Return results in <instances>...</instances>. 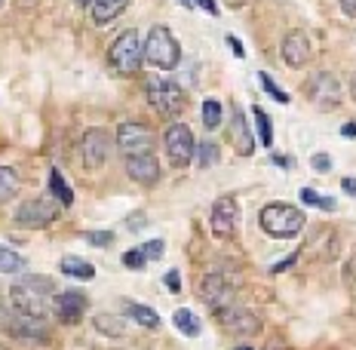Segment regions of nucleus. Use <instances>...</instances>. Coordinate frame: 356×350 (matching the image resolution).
Wrapping results in <instances>:
<instances>
[{"label": "nucleus", "instance_id": "obj_1", "mask_svg": "<svg viewBox=\"0 0 356 350\" xmlns=\"http://www.w3.org/2000/svg\"><path fill=\"white\" fill-rule=\"evenodd\" d=\"M142 58L157 71H175L181 62V47L166 25H154L142 43Z\"/></svg>", "mask_w": 356, "mask_h": 350}, {"label": "nucleus", "instance_id": "obj_2", "mask_svg": "<svg viewBox=\"0 0 356 350\" xmlns=\"http://www.w3.org/2000/svg\"><path fill=\"white\" fill-rule=\"evenodd\" d=\"M49 292H53V286H49L47 277H28V280H22V283H16V286L10 289L13 310L43 319V317H47V310H49Z\"/></svg>", "mask_w": 356, "mask_h": 350}, {"label": "nucleus", "instance_id": "obj_3", "mask_svg": "<svg viewBox=\"0 0 356 350\" xmlns=\"http://www.w3.org/2000/svg\"><path fill=\"white\" fill-rule=\"evenodd\" d=\"M261 228L264 234L277 237V240H292L304 230V212L292 203H267L261 209Z\"/></svg>", "mask_w": 356, "mask_h": 350}, {"label": "nucleus", "instance_id": "obj_4", "mask_svg": "<svg viewBox=\"0 0 356 350\" xmlns=\"http://www.w3.org/2000/svg\"><path fill=\"white\" fill-rule=\"evenodd\" d=\"M184 102H188V95L175 80H147V105L160 117H178L184 111Z\"/></svg>", "mask_w": 356, "mask_h": 350}, {"label": "nucleus", "instance_id": "obj_5", "mask_svg": "<svg viewBox=\"0 0 356 350\" xmlns=\"http://www.w3.org/2000/svg\"><path fill=\"white\" fill-rule=\"evenodd\" d=\"M108 62H111V68H114L117 74H136L138 68H142V62H145L142 58V34L138 31H123L114 43H111Z\"/></svg>", "mask_w": 356, "mask_h": 350}, {"label": "nucleus", "instance_id": "obj_6", "mask_svg": "<svg viewBox=\"0 0 356 350\" xmlns=\"http://www.w3.org/2000/svg\"><path fill=\"white\" fill-rule=\"evenodd\" d=\"M163 148H166L172 166H188V163L194 160V148H197L194 132L184 123H172L166 129V136H163Z\"/></svg>", "mask_w": 356, "mask_h": 350}, {"label": "nucleus", "instance_id": "obj_7", "mask_svg": "<svg viewBox=\"0 0 356 350\" xmlns=\"http://www.w3.org/2000/svg\"><path fill=\"white\" fill-rule=\"evenodd\" d=\"M117 148L123 151V157L154 154V132L145 123H120L117 126Z\"/></svg>", "mask_w": 356, "mask_h": 350}, {"label": "nucleus", "instance_id": "obj_8", "mask_svg": "<svg viewBox=\"0 0 356 350\" xmlns=\"http://www.w3.org/2000/svg\"><path fill=\"white\" fill-rule=\"evenodd\" d=\"M111 154V136L105 129H86L83 138H80V157H83V169L95 173L108 163Z\"/></svg>", "mask_w": 356, "mask_h": 350}, {"label": "nucleus", "instance_id": "obj_9", "mask_svg": "<svg viewBox=\"0 0 356 350\" xmlns=\"http://www.w3.org/2000/svg\"><path fill=\"white\" fill-rule=\"evenodd\" d=\"M58 215V203L53 197H37L28 200L22 209H16V225L19 228H47L53 225Z\"/></svg>", "mask_w": 356, "mask_h": 350}, {"label": "nucleus", "instance_id": "obj_10", "mask_svg": "<svg viewBox=\"0 0 356 350\" xmlns=\"http://www.w3.org/2000/svg\"><path fill=\"white\" fill-rule=\"evenodd\" d=\"M209 225H212V234L218 240H227L234 237L236 225H240V203L234 197H218L212 206V215H209Z\"/></svg>", "mask_w": 356, "mask_h": 350}, {"label": "nucleus", "instance_id": "obj_11", "mask_svg": "<svg viewBox=\"0 0 356 350\" xmlns=\"http://www.w3.org/2000/svg\"><path fill=\"white\" fill-rule=\"evenodd\" d=\"M215 314H218V323L234 335H255L258 326H261L249 308H236V304H227V308L215 310Z\"/></svg>", "mask_w": 356, "mask_h": 350}, {"label": "nucleus", "instance_id": "obj_12", "mask_svg": "<svg viewBox=\"0 0 356 350\" xmlns=\"http://www.w3.org/2000/svg\"><path fill=\"white\" fill-rule=\"evenodd\" d=\"M304 93H307L320 108H332V105H338V102H341L338 80L332 77V74H325V71L323 74H314V77L304 83Z\"/></svg>", "mask_w": 356, "mask_h": 350}, {"label": "nucleus", "instance_id": "obj_13", "mask_svg": "<svg viewBox=\"0 0 356 350\" xmlns=\"http://www.w3.org/2000/svg\"><path fill=\"white\" fill-rule=\"evenodd\" d=\"M200 298L212 310H221L227 304H234V286L225 277H218V273H209V277H203V283H200Z\"/></svg>", "mask_w": 356, "mask_h": 350}, {"label": "nucleus", "instance_id": "obj_14", "mask_svg": "<svg viewBox=\"0 0 356 350\" xmlns=\"http://www.w3.org/2000/svg\"><path fill=\"white\" fill-rule=\"evenodd\" d=\"M126 173H129V178H136L138 184H157L160 163L154 154H136V157H126Z\"/></svg>", "mask_w": 356, "mask_h": 350}, {"label": "nucleus", "instance_id": "obj_15", "mask_svg": "<svg viewBox=\"0 0 356 350\" xmlns=\"http://www.w3.org/2000/svg\"><path fill=\"white\" fill-rule=\"evenodd\" d=\"M283 62L289 65V68H304L310 58V40L304 31H292L283 37Z\"/></svg>", "mask_w": 356, "mask_h": 350}, {"label": "nucleus", "instance_id": "obj_16", "mask_svg": "<svg viewBox=\"0 0 356 350\" xmlns=\"http://www.w3.org/2000/svg\"><path fill=\"white\" fill-rule=\"evenodd\" d=\"M53 308H56V317L62 319V323H80L86 314V298L80 295V292H62V295H56V301H53Z\"/></svg>", "mask_w": 356, "mask_h": 350}, {"label": "nucleus", "instance_id": "obj_17", "mask_svg": "<svg viewBox=\"0 0 356 350\" xmlns=\"http://www.w3.org/2000/svg\"><path fill=\"white\" fill-rule=\"evenodd\" d=\"M231 141H234V151L243 154V157H249L255 151V141H252V132L240 108H234V114H231Z\"/></svg>", "mask_w": 356, "mask_h": 350}, {"label": "nucleus", "instance_id": "obj_18", "mask_svg": "<svg viewBox=\"0 0 356 350\" xmlns=\"http://www.w3.org/2000/svg\"><path fill=\"white\" fill-rule=\"evenodd\" d=\"M92 22L95 25H108V22H114L120 13L129 6V0H92Z\"/></svg>", "mask_w": 356, "mask_h": 350}, {"label": "nucleus", "instance_id": "obj_19", "mask_svg": "<svg viewBox=\"0 0 356 350\" xmlns=\"http://www.w3.org/2000/svg\"><path fill=\"white\" fill-rule=\"evenodd\" d=\"M58 267H62L65 277H77V280H92L95 277V267L89 262H83V258H74V255L62 258V264Z\"/></svg>", "mask_w": 356, "mask_h": 350}, {"label": "nucleus", "instance_id": "obj_20", "mask_svg": "<svg viewBox=\"0 0 356 350\" xmlns=\"http://www.w3.org/2000/svg\"><path fill=\"white\" fill-rule=\"evenodd\" d=\"M126 310H129V317L136 319L138 326H145V329H160V317H157V310H151L147 304L129 301V304H126Z\"/></svg>", "mask_w": 356, "mask_h": 350}, {"label": "nucleus", "instance_id": "obj_21", "mask_svg": "<svg viewBox=\"0 0 356 350\" xmlns=\"http://www.w3.org/2000/svg\"><path fill=\"white\" fill-rule=\"evenodd\" d=\"M22 188V182H19V173L13 166H0V200H13L19 193Z\"/></svg>", "mask_w": 356, "mask_h": 350}, {"label": "nucleus", "instance_id": "obj_22", "mask_svg": "<svg viewBox=\"0 0 356 350\" xmlns=\"http://www.w3.org/2000/svg\"><path fill=\"white\" fill-rule=\"evenodd\" d=\"M49 191H53V197H56L58 206H71V203H74V191L68 188V182L62 178V173H58V169H53V173H49Z\"/></svg>", "mask_w": 356, "mask_h": 350}, {"label": "nucleus", "instance_id": "obj_23", "mask_svg": "<svg viewBox=\"0 0 356 350\" xmlns=\"http://www.w3.org/2000/svg\"><path fill=\"white\" fill-rule=\"evenodd\" d=\"M172 323H175V329L178 332H184L188 338H197L200 332H203V326H200V319L191 314L188 308H181V310H175V317H172Z\"/></svg>", "mask_w": 356, "mask_h": 350}, {"label": "nucleus", "instance_id": "obj_24", "mask_svg": "<svg viewBox=\"0 0 356 350\" xmlns=\"http://www.w3.org/2000/svg\"><path fill=\"white\" fill-rule=\"evenodd\" d=\"M194 157H197L200 169L215 166V163H218V145H215V141H200V145L194 148Z\"/></svg>", "mask_w": 356, "mask_h": 350}, {"label": "nucleus", "instance_id": "obj_25", "mask_svg": "<svg viewBox=\"0 0 356 350\" xmlns=\"http://www.w3.org/2000/svg\"><path fill=\"white\" fill-rule=\"evenodd\" d=\"M19 271H25V258L16 249L0 246V273H19Z\"/></svg>", "mask_w": 356, "mask_h": 350}, {"label": "nucleus", "instance_id": "obj_26", "mask_svg": "<svg viewBox=\"0 0 356 350\" xmlns=\"http://www.w3.org/2000/svg\"><path fill=\"white\" fill-rule=\"evenodd\" d=\"M252 114H255V126H258V136H261V145L270 148L273 145V129H270V117L264 114V108H252Z\"/></svg>", "mask_w": 356, "mask_h": 350}, {"label": "nucleus", "instance_id": "obj_27", "mask_svg": "<svg viewBox=\"0 0 356 350\" xmlns=\"http://www.w3.org/2000/svg\"><path fill=\"white\" fill-rule=\"evenodd\" d=\"M301 203L316 206V209H325V212L335 209V200H332V197H320V193L310 191V188H304V191H301Z\"/></svg>", "mask_w": 356, "mask_h": 350}, {"label": "nucleus", "instance_id": "obj_28", "mask_svg": "<svg viewBox=\"0 0 356 350\" xmlns=\"http://www.w3.org/2000/svg\"><path fill=\"white\" fill-rule=\"evenodd\" d=\"M221 123V105L215 99H206L203 102V126L206 129H215Z\"/></svg>", "mask_w": 356, "mask_h": 350}, {"label": "nucleus", "instance_id": "obj_29", "mask_svg": "<svg viewBox=\"0 0 356 350\" xmlns=\"http://www.w3.org/2000/svg\"><path fill=\"white\" fill-rule=\"evenodd\" d=\"M258 80H261V86H264V93L267 95H270V99H277L280 102V105H289V93H283V89H280L277 83H273V77H270V74H258Z\"/></svg>", "mask_w": 356, "mask_h": 350}, {"label": "nucleus", "instance_id": "obj_30", "mask_svg": "<svg viewBox=\"0 0 356 350\" xmlns=\"http://www.w3.org/2000/svg\"><path fill=\"white\" fill-rule=\"evenodd\" d=\"M95 329L105 332V335H123V323L117 317H95Z\"/></svg>", "mask_w": 356, "mask_h": 350}, {"label": "nucleus", "instance_id": "obj_31", "mask_svg": "<svg viewBox=\"0 0 356 350\" xmlns=\"http://www.w3.org/2000/svg\"><path fill=\"white\" fill-rule=\"evenodd\" d=\"M123 264L129 267V271H142V267L147 264V258L142 255V249H129V252L123 255Z\"/></svg>", "mask_w": 356, "mask_h": 350}, {"label": "nucleus", "instance_id": "obj_32", "mask_svg": "<svg viewBox=\"0 0 356 350\" xmlns=\"http://www.w3.org/2000/svg\"><path fill=\"white\" fill-rule=\"evenodd\" d=\"M163 252H166V243H163V240H151V243L142 246V255L151 258V262H154V258H160Z\"/></svg>", "mask_w": 356, "mask_h": 350}, {"label": "nucleus", "instance_id": "obj_33", "mask_svg": "<svg viewBox=\"0 0 356 350\" xmlns=\"http://www.w3.org/2000/svg\"><path fill=\"white\" fill-rule=\"evenodd\" d=\"M86 240L92 246H111L114 243V234H108V230H92V234H86Z\"/></svg>", "mask_w": 356, "mask_h": 350}, {"label": "nucleus", "instance_id": "obj_34", "mask_svg": "<svg viewBox=\"0 0 356 350\" xmlns=\"http://www.w3.org/2000/svg\"><path fill=\"white\" fill-rule=\"evenodd\" d=\"M310 166H314L316 173H329V169H332V157H329V154H314V157H310Z\"/></svg>", "mask_w": 356, "mask_h": 350}, {"label": "nucleus", "instance_id": "obj_35", "mask_svg": "<svg viewBox=\"0 0 356 350\" xmlns=\"http://www.w3.org/2000/svg\"><path fill=\"white\" fill-rule=\"evenodd\" d=\"M166 289H169V292H181V277H178V271L166 273Z\"/></svg>", "mask_w": 356, "mask_h": 350}, {"label": "nucleus", "instance_id": "obj_36", "mask_svg": "<svg viewBox=\"0 0 356 350\" xmlns=\"http://www.w3.org/2000/svg\"><path fill=\"white\" fill-rule=\"evenodd\" d=\"M197 6H203L209 16H218V3H215V0H197Z\"/></svg>", "mask_w": 356, "mask_h": 350}, {"label": "nucleus", "instance_id": "obj_37", "mask_svg": "<svg viewBox=\"0 0 356 350\" xmlns=\"http://www.w3.org/2000/svg\"><path fill=\"white\" fill-rule=\"evenodd\" d=\"M227 47H231V49H234V53H236V56H246V49H243V43H240V40H236V37H234V34H227Z\"/></svg>", "mask_w": 356, "mask_h": 350}, {"label": "nucleus", "instance_id": "obj_38", "mask_svg": "<svg viewBox=\"0 0 356 350\" xmlns=\"http://www.w3.org/2000/svg\"><path fill=\"white\" fill-rule=\"evenodd\" d=\"M341 188H344V193L356 197V178H344V182H341Z\"/></svg>", "mask_w": 356, "mask_h": 350}, {"label": "nucleus", "instance_id": "obj_39", "mask_svg": "<svg viewBox=\"0 0 356 350\" xmlns=\"http://www.w3.org/2000/svg\"><path fill=\"white\" fill-rule=\"evenodd\" d=\"M341 10H344L347 16H356V0H341Z\"/></svg>", "mask_w": 356, "mask_h": 350}, {"label": "nucleus", "instance_id": "obj_40", "mask_svg": "<svg viewBox=\"0 0 356 350\" xmlns=\"http://www.w3.org/2000/svg\"><path fill=\"white\" fill-rule=\"evenodd\" d=\"M341 136H344V138H356V123H347L344 129H341Z\"/></svg>", "mask_w": 356, "mask_h": 350}, {"label": "nucleus", "instance_id": "obj_41", "mask_svg": "<svg viewBox=\"0 0 356 350\" xmlns=\"http://www.w3.org/2000/svg\"><path fill=\"white\" fill-rule=\"evenodd\" d=\"M264 350H286V347H283V344H277V341H270V344H267Z\"/></svg>", "mask_w": 356, "mask_h": 350}, {"label": "nucleus", "instance_id": "obj_42", "mask_svg": "<svg viewBox=\"0 0 356 350\" xmlns=\"http://www.w3.org/2000/svg\"><path fill=\"white\" fill-rule=\"evenodd\" d=\"M350 93H353V99H356V74L350 77Z\"/></svg>", "mask_w": 356, "mask_h": 350}, {"label": "nucleus", "instance_id": "obj_43", "mask_svg": "<svg viewBox=\"0 0 356 350\" xmlns=\"http://www.w3.org/2000/svg\"><path fill=\"white\" fill-rule=\"evenodd\" d=\"M77 3H80V6H89V3H92V0H77Z\"/></svg>", "mask_w": 356, "mask_h": 350}, {"label": "nucleus", "instance_id": "obj_44", "mask_svg": "<svg viewBox=\"0 0 356 350\" xmlns=\"http://www.w3.org/2000/svg\"><path fill=\"white\" fill-rule=\"evenodd\" d=\"M236 350H252V347H246V344H243V347H236Z\"/></svg>", "mask_w": 356, "mask_h": 350}, {"label": "nucleus", "instance_id": "obj_45", "mask_svg": "<svg viewBox=\"0 0 356 350\" xmlns=\"http://www.w3.org/2000/svg\"><path fill=\"white\" fill-rule=\"evenodd\" d=\"M181 3H191V0H181Z\"/></svg>", "mask_w": 356, "mask_h": 350}, {"label": "nucleus", "instance_id": "obj_46", "mask_svg": "<svg viewBox=\"0 0 356 350\" xmlns=\"http://www.w3.org/2000/svg\"><path fill=\"white\" fill-rule=\"evenodd\" d=\"M0 6H3V0H0Z\"/></svg>", "mask_w": 356, "mask_h": 350}]
</instances>
